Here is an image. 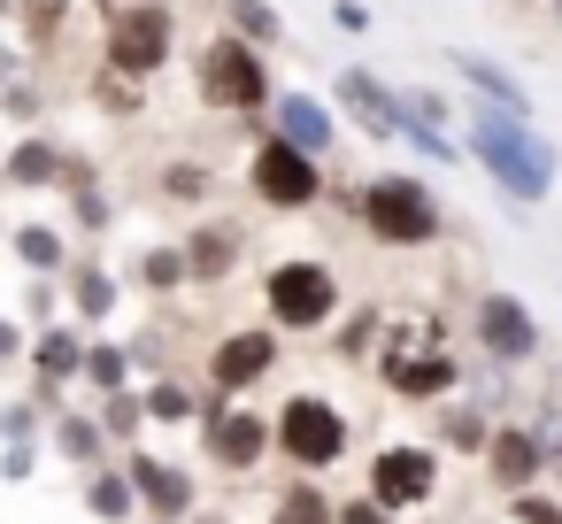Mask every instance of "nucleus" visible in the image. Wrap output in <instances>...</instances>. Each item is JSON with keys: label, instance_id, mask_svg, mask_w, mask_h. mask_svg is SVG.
Returning <instances> with one entry per match:
<instances>
[{"label": "nucleus", "instance_id": "1a4fd4ad", "mask_svg": "<svg viewBox=\"0 0 562 524\" xmlns=\"http://www.w3.org/2000/svg\"><path fill=\"white\" fill-rule=\"evenodd\" d=\"M201 447H209V462H216V470H232V478H247V470H262V462L278 455V439H270V416H255L247 401H224V409L209 416Z\"/></svg>", "mask_w": 562, "mask_h": 524}, {"label": "nucleus", "instance_id": "a878e982", "mask_svg": "<svg viewBox=\"0 0 562 524\" xmlns=\"http://www.w3.org/2000/svg\"><path fill=\"white\" fill-rule=\"evenodd\" d=\"M101 432H109V447H139V432H147V401L124 386V393H109L101 401Z\"/></svg>", "mask_w": 562, "mask_h": 524}, {"label": "nucleus", "instance_id": "aec40b11", "mask_svg": "<svg viewBox=\"0 0 562 524\" xmlns=\"http://www.w3.org/2000/svg\"><path fill=\"white\" fill-rule=\"evenodd\" d=\"M63 286H70V309H78L86 324H101V316L116 309V293H124L101 263H70V270H63Z\"/></svg>", "mask_w": 562, "mask_h": 524}, {"label": "nucleus", "instance_id": "f3484780", "mask_svg": "<svg viewBox=\"0 0 562 524\" xmlns=\"http://www.w3.org/2000/svg\"><path fill=\"white\" fill-rule=\"evenodd\" d=\"M339 101H347V109L362 116V132H370V140H393V132H401V101H393V93H385L378 78L347 70V78H339Z\"/></svg>", "mask_w": 562, "mask_h": 524}, {"label": "nucleus", "instance_id": "7c9ffc66", "mask_svg": "<svg viewBox=\"0 0 562 524\" xmlns=\"http://www.w3.org/2000/svg\"><path fill=\"white\" fill-rule=\"evenodd\" d=\"M232 40H255V47H270V40H278V16L262 9V0H232Z\"/></svg>", "mask_w": 562, "mask_h": 524}, {"label": "nucleus", "instance_id": "39448f33", "mask_svg": "<svg viewBox=\"0 0 562 524\" xmlns=\"http://www.w3.org/2000/svg\"><path fill=\"white\" fill-rule=\"evenodd\" d=\"M355 216H362L370 239H385V247H424V239H439V201H431V186H416V178H370V186L355 193Z\"/></svg>", "mask_w": 562, "mask_h": 524}, {"label": "nucleus", "instance_id": "6ab92c4d", "mask_svg": "<svg viewBox=\"0 0 562 524\" xmlns=\"http://www.w3.org/2000/svg\"><path fill=\"white\" fill-rule=\"evenodd\" d=\"M55 455L63 462H78V470H101L109 462V432H101V416H55Z\"/></svg>", "mask_w": 562, "mask_h": 524}, {"label": "nucleus", "instance_id": "cd10ccee", "mask_svg": "<svg viewBox=\"0 0 562 524\" xmlns=\"http://www.w3.org/2000/svg\"><path fill=\"white\" fill-rule=\"evenodd\" d=\"M485 439H493V424H485L477 409H447V416H439V447H454V455H485Z\"/></svg>", "mask_w": 562, "mask_h": 524}, {"label": "nucleus", "instance_id": "423d86ee", "mask_svg": "<svg viewBox=\"0 0 562 524\" xmlns=\"http://www.w3.org/2000/svg\"><path fill=\"white\" fill-rule=\"evenodd\" d=\"M378 509H393V516H408V509H431V493H439V447H416V439H393V447H378L370 455V486H362Z\"/></svg>", "mask_w": 562, "mask_h": 524}, {"label": "nucleus", "instance_id": "2eb2a0df", "mask_svg": "<svg viewBox=\"0 0 562 524\" xmlns=\"http://www.w3.org/2000/svg\"><path fill=\"white\" fill-rule=\"evenodd\" d=\"M239 247H247V239H239L232 224L186 232V247H178V255H186V286H224V278L239 270Z\"/></svg>", "mask_w": 562, "mask_h": 524}, {"label": "nucleus", "instance_id": "5701e85b", "mask_svg": "<svg viewBox=\"0 0 562 524\" xmlns=\"http://www.w3.org/2000/svg\"><path fill=\"white\" fill-rule=\"evenodd\" d=\"M0 178H9V186H63V147L55 140H24Z\"/></svg>", "mask_w": 562, "mask_h": 524}, {"label": "nucleus", "instance_id": "412c9836", "mask_svg": "<svg viewBox=\"0 0 562 524\" xmlns=\"http://www.w3.org/2000/svg\"><path fill=\"white\" fill-rule=\"evenodd\" d=\"M24 355H32V370H40V378H55V386L86 370V339H78V332H63V324H47Z\"/></svg>", "mask_w": 562, "mask_h": 524}, {"label": "nucleus", "instance_id": "58836bf2", "mask_svg": "<svg viewBox=\"0 0 562 524\" xmlns=\"http://www.w3.org/2000/svg\"><path fill=\"white\" fill-rule=\"evenodd\" d=\"M9 355H24V332H16V324H0V363H9Z\"/></svg>", "mask_w": 562, "mask_h": 524}, {"label": "nucleus", "instance_id": "6e6552de", "mask_svg": "<svg viewBox=\"0 0 562 524\" xmlns=\"http://www.w3.org/2000/svg\"><path fill=\"white\" fill-rule=\"evenodd\" d=\"M201 101L209 109H262L270 101V70H262V55L247 47V40H216L209 55H201Z\"/></svg>", "mask_w": 562, "mask_h": 524}, {"label": "nucleus", "instance_id": "ea45409f", "mask_svg": "<svg viewBox=\"0 0 562 524\" xmlns=\"http://www.w3.org/2000/svg\"><path fill=\"white\" fill-rule=\"evenodd\" d=\"M0 86H9V63H0Z\"/></svg>", "mask_w": 562, "mask_h": 524}, {"label": "nucleus", "instance_id": "ddd939ff", "mask_svg": "<svg viewBox=\"0 0 562 524\" xmlns=\"http://www.w3.org/2000/svg\"><path fill=\"white\" fill-rule=\"evenodd\" d=\"M477 347H485L493 363H531V355H539L531 309H524L516 293H485V301H477Z\"/></svg>", "mask_w": 562, "mask_h": 524}, {"label": "nucleus", "instance_id": "0eeeda50", "mask_svg": "<svg viewBox=\"0 0 562 524\" xmlns=\"http://www.w3.org/2000/svg\"><path fill=\"white\" fill-rule=\"evenodd\" d=\"M247 186H255L262 209H285V216L324 201V170H316V155H301V147H285V140H262V147H255Z\"/></svg>", "mask_w": 562, "mask_h": 524}, {"label": "nucleus", "instance_id": "c85d7f7f", "mask_svg": "<svg viewBox=\"0 0 562 524\" xmlns=\"http://www.w3.org/2000/svg\"><path fill=\"white\" fill-rule=\"evenodd\" d=\"M78 378H93L101 393H124V378H132V355H124V347H109V339H93V347H86V370H78Z\"/></svg>", "mask_w": 562, "mask_h": 524}, {"label": "nucleus", "instance_id": "e433bc0d", "mask_svg": "<svg viewBox=\"0 0 562 524\" xmlns=\"http://www.w3.org/2000/svg\"><path fill=\"white\" fill-rule=\"evenodd\" d=\"M0 470H9V478H32V470H40V447H32V439H9V455H0Z\"/></svg>", "mask_w": 562, "mask_h": 524}, {"label": "nucleus", "instance_id": "f257e3e1", "mask_svg": "<svg viewBox=\"0 0 562 524\" xmlns=\"http://www.w3.org/2000/svg\"><path fill=\"white\" fill-rule=\"evenodd\" d=\"M470 155L493 170V186L508 193V201H547V186H554V147L524 124V116H508V109H477V124H470Z\"/></svg>", "mask_w": 562, "mask_h": 524}, {"label": "nucleus", "instance_id": "9b49d317", "mask_svg": "<svg viewBox=\"0 0 562 524\" xmlns=\"http://www.w3.org/2000/svg\"><path fill=\"white\" fill-rule=\"evenodd\" d=\"M124 478H132V493H139V509H147L155 524H186V516H193V478H186V462H162V455H147V447H124Z\"/></svg>", "mask_w": 562, "mask_h": 524}, {"label": "nucleus", "instance_id": "c756f323", "mask_svg": "<svg viewBox=\"0 0 562 524\" xmlns=\"http://www.w3.org/2000/svg\"><path fill=\"white\" fill-rule=\"evenodd\" d=\"M139 286H147V293H178V286H186V255H178V247H155V255L139 263Z\"/></svg>", "mask_w": 562, "mask_h": 524}, {"label": "nucleus", "instance_id": "b1692460", "mask_svg": "<svg viewBox=\"0 0 562 524\" xmlns=\"http://www.w3.org/2000/svg\"><path fill=\"white\" fill-rule=\"evenodd\" d=\"M331 516H339V501H331L316 478H293V486L278 493V516H270V524H331Z\"/></svg>", "mask_w": 562, "mask_h": 524}, {"label": "nucleus", "instance_id": "f704fd0d", "mask_svg": "<svg viewBox=\"0 0 562 524\" xmlns=\"http://www.w3.org/2000/svg\"><path fill=\"white\" fill-rule=\"evenodd\" d=\"M32 424H40L32 401H9V409H0V439H32Z\"/></svg>", "mask_w": 562, "mask_h": 524}, {"label": "nucleus", "instance_id": "a211bd4d", "mask_svg": "<svg viewBox=\"0 0 562 524\" xmlns=\"http://www.w3.org/2000/svg\"><path fill=\"white\" fill-rule=\"evenodd\" d=\"M86 509H93L101 524H132V516H139V493H132L124 462H101V470H86Z\"/></svg>", "mask_w": 562, "mask_h": 524}, {"label": "nucleus", "instance_id": "20e7f679", "mask_svg": "<svg viewBox=\"0 0 562 524\" xmlns=\"http://www.w3.org/2000/svg\"><path fill=\"white\" fill-rule=\"evenodd\" d=\"M270 439H278V455L301 470V478H316V470H331L355 439H347V416L324 401V393H293L278 416H270Z\"/></svg>", "mask_w": 562, "mask_h": 524}, {"label": "nucleus", "instance_id": "bb28decb", "mask_svg": "<svg viewBox=\"0 0 562 524\" xmlns=\"http://www.w3.org/2000/svg\"><path fill=\"white\" fill-rule=\"evenodd\" d=\"M139 401H147V424H186V416L201 409V393H193L186 378H155Z\"/></svg>", "mask_w": 562, "mask_h": 524}, {"label": "nucleus", "instance_id": "2f4dec72", "mask_svg": "<svg viewBox=\"0 0 562 524\" xmlns=\"http://www.w3.org/2000/svg\"><path fill=\"white\" fill-rule=\"evenodd\" d=\"M162 193H170V201H201V193H209V170H201V163H170V170H162Z\"/></svg>", "mask_w": 562, "mask_h": 524}, {"label": "nucleus", "instance_id": "dca6fc26", "mask_svg": "<svg viewBox=\"0 0 562 524\" xmlns=\"http://www.w3.org/2000/svg\"><path fill=\"white\" fill-rule=\"evenodd\" d=\"M278 140L301 147V155H324L331 147V109L316 93H278Z\"/></svg>", "mask_w": 562, "mask_h": 524}, {"label": "nucleus", "instance_id": "c9c22d12", "mask_svg": "<svg viewBox=\"0 0 562 524\" xmlns=\"http://www.w3.org/2000/svg\"><path fill=\"white\" fill-rule=\"evenodd\" d=\"M55 293H63V286H55V278H32V293H24V309H32V316H40V332H47V324H55Z\"/></svg>", "mask_w": 562, "mask_h": 524}, {"label": "nucleus", "instance_id": "a19ab883", "mask_svg": "<svg viewBox=\"0 0 562 524\" xmlns=\"http://www.w3.org/2000/svg\"><path fill=\"white\" fill-rule=\"evenodd\" d=\"M554 16H562V0H554Z\"/></svg>", "mask_w": 562, "mask_h": 524}, {"label": "nucleus", "instance_id": "4468645a", "mask_svg": "<svg viewBox=\"0 0 562 524\" xmlns=\"http://www.w3.org/2000/svg\"><path fill=\"white\" fill-rule=\"evenodd\" d=\"M485 470H493V486H501V493H531V486H539V470H547L539 432H531V424H493V439H485Z\"/></svg>", "mask_w": 562, "mask_h": 524}, {"label": "nucleus", "instance_id": "473e14b6", "mask_svg": "<svg viewBox=\"0 0 562 524\" xmlns=\"http://www.w3.org/2000/svg\"><path fill=\"white\" fill-rule=\"evenodd\" d=\"M508 516H516V524H562V501H547V493H508Z\"/></svg>", "mask_w": 562, "mask_h": 524}, {"label": "nucleus", "instance_id": "7ed1b4c3", "mask_svg": "<svg viewBox=\"0 0 562 524\" xmlns=\"http://www.w3.org/2000/svg\"><path fill=\"white\" fill-rule=\"evenodd\" d=\"M378 378H385V393H393V401H447L462 370H454V355L439 347V316H431V324L393 332V339H385V355H378Z\"/></svg>", "mask_w": 562, "mask_h": 524}, {"label": "nucleus", "instance_id": "f8f14e48", "mask_svg": "<svg viewBox=\"0 0 562 524\" xmlns=\"http://www.w3.org/2000/svg\"><path fill=\"white\" fill-rule=\"evenodd\" d=\"M170 63V9H124L109 32V70L116 78H147Z\"/></svg>", "mask_w": 562, "mask_h": 524}, {"label": "nucleus", "instance_id": "4be33fe9", "mask_svg": "<svg viewBox=\"0 0 562 524\" xmlns=\"http://www.w3.org/2000/svg\"><path fill=\"white\" fill-rule=\"evenodd\" d=\"M16 255H24L32 278H63V270H70V239H63L55 224H24V232H16Z\"/></svg>", "mask_w": 562, "mask_h": 524}, {"label": "nucleus", "instance_id": "72a5a7b5", "mask_svg": "<svg viewBox=\"0 0 562 524\" xmlns=\"http://www.w3.org/2000/svg\"><path fill=\"white\" fill-rule=\"evenodd\" d=\"M331 524H393V509H378L370 493H355V501H339V516Z\"/></svg>", "mask_w": 562, "mask_h": 524}, {"label": "nucleus", "instance_id": "9d476101", "mask_svg": "<svg viewBox=\"0 0 562 524\" xmlns=\"http://www.w3.org/2000/svg\"><path fill=\"white\" fill-rule=\"evenodd\" d=\"M278 370V332L270 324H247V332H224L216 339V355H209V386L224 393V401H239V393H255L262 378Z\"/></svg>", "mask_w": 562, "mask_h": 524}, {"label": "nucleus", "instance_id": "f03ea898", "mask_svg": "<svg viewBox=\"0 0 562 524\" xmlns=\"http://www.w3.org/2000/svg\"><path fill=\"white\" fill-rule=\"evenodd\" d=\"M262 309H270V332H331V316H339V278H331V263H308V255L270 263Z\"/></svg>", "mask_w": 562, "mask_h": 524}, {"label": "nucleus", "instance_id": "393cba45", "mask_svg": "<svg viewBox=\"0 0 562 524\" xmlns=\"http://www.w3.org/2000/svg\"><path fill=\"white\" fill-rule=\"evenodd\" d=\"M454 70H462V78H470V86H477V93H485V109H493V101H501V109H508V116H524V86H516V78H508V70H493V63H485V55H454Z\"/></svg>", "mask_w": 562, "mask_h": 524}, {"label": "nucleus", "instance_id": "4c0bfd02", "mask_svg": "<svg viewBox=\"0 0 562 524\" xmlns=\"http://www.w3.org/2000/svg\"><path fill=\"white\" fill-rule=\"evenodd\" d=\"M370 339H378V309H370V316H355V324H347V332H339V347H347V355H362V347H370Z\"/></svg>", "mask_w": 562, "mask_h": 524}]
</instances>
